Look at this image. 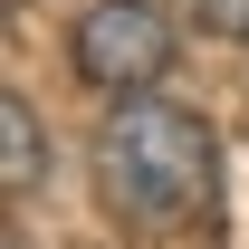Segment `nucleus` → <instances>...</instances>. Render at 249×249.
I'll use <instances>...</instances> for the list:
<instances>
[{
    "label": "nucleus",
    "instance_id": "f257e3e1",
    "mask_svg": "<svg viewBox=\"0 0 249 249\" xmlns=\"http://www.w3.org/2000/svg\"><path fill=\"white\" fill-rule=\"evenodd\" d=\"M96 192L134 230H192L220 192V144L192 106L163 96H115V115L96 124Z\"/></svg>",
    "mask_w": 249,
    "mask_h": 249
},
{
    "label": "nucleus",
    "instance_id": "7ed1b4c3",
    "mask_svg": "<svg viewBox=\"0 0 249 249\" xmlns=\"http://www.w3.org/2000/svg\"><path fill=\"white\" fill-rule=\"evenodd\" d=\"M0 182H10V201H29L48 182V134H38L29 96H0Z\"/></svg>",
    "mask_w": 249,
    "mask_h": 249
},
{
    "label": "nucleus",
    "instance_id": "20e7f679",
    "mask_svg": "<svg viewBox=\"0 0 249 249\" xmlns=\"http://www.w3.org/2000/svg\"><path fill=\"white\" fill-rule=\"evenodd\" d=\"M182 19L201 38H249V0H182Z\"/></svg>",
    "mask_w": 249,
    "mask_h": 249
},
{
    "label": "nucleus",
    "instance_id": "f03ea898",
    "mask_svg": "<svg viewBox=\"0 0 249 249\" xmlns=\"http://www.w3.org/2000/svg\"><path fill=\"white\" fill-rule=\"evenodd\" d=\"M67 67L87 87H106V96H154L163 67H173V19L154 0H96L67 29Z\"/></svg>",
    "mask_w": 249,
    "mask_h": 249
}]
</instances>
